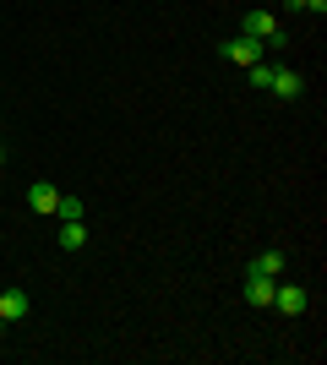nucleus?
Instances as JSON below:
<instances>
[{
	"instance_id": "nucleus-1",
	"label": "nucleus",
	"mask_w": 327,
	"mask_h": 365,
	"mask_svg": "<svg viewBox=\"0 0 327 365\" xmlns=\"http://www.w3.org/2000/svg\"><path fill=\"white\" fill-rule=\"evenodd\" d=\"M240 33H251L262 49H284V22L273 11H246V22H240Z\"/></svg>"
},
{
	"instance_id": "nucleus-2",
	"label": "nucleus",
	"mask_w": 327,
	"mask_h": 365,
	"mask_svg": "<svg viewBox=\"0 0 327 365\" xmlns=\"http://www.w3.org/2000/svg\"><path fill=\"white\" fill-rule=\"evenodd\" d=\"M224 61H234V66H256V61H262V44H256L251 33H240V38H229V44H224Z\"/></svg>"
},
{
	"instance_id": "nucleus-3",
	"label": "nucleus",
	"mask_w": 327,
	"mask_h": 365,
	"mask_svg": "<svg viewBox=\"0 0 327 365\" xmlns=\"http://www.w3.org/2000/svg\"><path fill=\"white\" fill-rule=\"evenodd\" d=\"M267 88H273V98H300V93H306V82H300V71H289V66H273Z\"/></svg>"
},
{
	"instance_id": "nucleus-4",
	"label": "nucleus",
	"mask_w": 327,
	"mask_h": 365,
	"mask_svg": "<svg viewBox=\"0 0 327 365\" xmlns=\"http://www.w3.org/2000/svg\"><path fill=\"white\" fill-rule=\"evenodd\" d=\"M28 207H33V213H44V218H55V207H61V191H55L49 180H33V185H28Z\"/></svg>"
},
{
	"instance_id": "nucleus-5",
	"label": "nucleus",
	"mask_w": 327,
	"mask_h": 365,
	"mask_svg": "<svg viewBox=\"0 0 327 365\" xmlns=\"http://www.w3.org/2000/svg\"><path fill=\"white\" fill-rule=\"evenodd\" d=\"M273 311L300 317V311H306V289H300V284H273Z\"/></svg>"
},
{
	"instance_id": "nucleus-6",
	"label": "nucleus",
	"mask_w": 327,
	"mask_h": 365,
	"mask_svg": "<svg viewBox=\"0 0 327 365\" xmlns=\"http://www.w3.org/2000/svg\"><path fill=\"white\" fill-rule=\"evenodd\" d=\"M28 311H33V305H28V294H22V289H0V322H6V327L22 322Z\"/></svg>"
},
{
	"instance_id": "nucleus-7",
	"label": "nucleus",
	"mask_w": 327,
	"mask_h": 365,
	"mask_svg": "<svg viewBox=\"0 0 327 365\" xmlns=\"http://www.w3.org/2000/svg\"><path fill=\"white\" fill-rule=\"evenodd\" d=\"M88 245V224L82 218H61V251H82Z\"/></svg>"
},
{
	"instance_id": "nucleus-8",
	"label": "nucleus",
	"mask_w": 327,
	"mask_h": 365,
	"mask_svg": "<svg viewBox=\"0 0 327 365\" xmlns=\"http://www.w3.org/2000/svg\"><path fill=\"white\" fill-rule=\"evenodd\" d=\"M273 284H279V278H256V273H251L246 278V300L251 305H273Z\"/></svg>"
},
{
	"instance_id": "nucleus-9",
	"label": "nucleus",
	"mask_w": 327,
	"mask_h": 365,
	"mask_svg": "<svg viewBox=\"0 0 327 365\" xmlns=\"http://www.w3.org/2000/svg\"><path fill=\"white\" fill-rule=\"evenodd\" d=\"M251 273L256 278H284V251H262V257L251 262Z\"/></svg>"
},
{
	"instance_id": "nucleus-10",
	"label": "nucleus",
	"mask_w": 327,
	"mask_h": 365,
	"mask_svg": "<svg viewBox=\"0 0 327 365\" xmlns=\"http://www.w3.org/2000/svg\"><path fill=\"white\" fill-rule=\"evenodd\" d=\"M246 71H251V82H256V88H267V76H273V66H267V61H256V66H246Z\"/></svg>"
},
{
	"instance_id": "nucleus-11",
	"label": "nucleus",
	"mask_w": 327,
	"mask_h": 365,
	"mask_svg": "<svg viewBox=\"0 0 327 365\" xmlns=\"http://www.w3.org/2000/svg\"><path fill=\"white\" fill-rule=\"evenodd\" d=\"M55 213H61V218H82V202H77V197H61V207H55Z\"/></svg>"
},
{
	"instance_id": "nucleus-12",
	"label": "nucleus",
	"mask_w": 327,
	"mask_h": 365,
	"mask_svg": "<svg viewBox=\"0 0 327 365\" xmlns=\"http://www.w3.org/2000/svg\"><path fill=\"white\" fill-rule=\"evenodd\" d=\"M300 6H306V11H316V16L327 11V0H300Z\"/></svg>"
},
{
	"instance_id": "nucleus-13",
	"label": "nucleus",
	"mask_w": 327,
	"mask_h": 365,
	"mask_svg": "<svg viewBox=\"0 0 327 365\" xmlns=\"http://www.w3.org/2000/svg\"><path fill=\"white\" fill-rule=\"evenodd\" d=\"M0 169H6V148H0Z\"/></svg>"
},
{
	"instance_id": "nucleus-14",
	"label": "nucleus",
	"mask_w": 327,
	"mask_h": 365,
	"mask_svg": "<svg viewBox=\"0 0 327 365\" xmlns=\"http://www.w3.org/2000/svg\"><path fill=\"white\" fill-rule=\"evenodd\" d=\"M0 338H6V322H0Z\"/></svg>"
}]
</instances>
